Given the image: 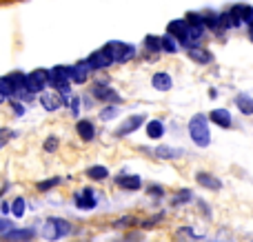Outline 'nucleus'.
Listing matches in <instances>:
<instances>
[{"instance_id": "obj_34", "label": "nucleus", "mask_w": 253, "mask_h": 242, "mask_svg": "<svg viewBox=\"0 0 253 242\" xmlns=\"http://www.w3.org/2000/svg\"><path fill=\"white\" fill-rule=\"evenodd\" d=\"M133 222H135V218H133V216H125V218H118L114 227H118V229H123V227H129V225H133Z\"/></svg>"}, {"instance_id": "obj_15", "label": "nucleus", "mask_w": 253, "mask_h": 242, "mask_svg": "<svg viewBox=\"0 0 253 242\" xmlns=\"http://www.w3.org/2000/svg\"><path fill=\"white\" fill-rule=\"evenodd\" d=\"M151 87L156 89V91H171L173 80H171V76L167 74V71H158V74H153V78H151Z\"/></svg>"}, {"instance_id": "obj_25", "label": "nucleus", "mask_w": 253, "mask_h": 242, "mask_svg": "<svg viewBox=\"0 0 253 242\" xmlns=\"http://www.w3.org/2000/svg\"><path fill=\"white\" fill-rule=\"evenodd\" d=\"M87 176L91 178V180H107V178H109V169L102 167V164H93V167L87 169Z\"/></svg>"}, {"instance_id": "obj_39", "label": "nucleus", "mask_w": 253, "mask_h": 242, "mask_svg": "<svg viewBox=\"0 0 253 242\" xmlns=\"http://www.w3.org/2000/svg\"><path fill=\"white\" fill-rule=\"evenodd\" d=\"M249 38H251V42H253V25H249Z\"/></svg>"}, {"instance_id": "obj_4", "label": "nucleus", "mask_w": 253, "mask_h": 242, "mask_svg": "<svg viewBox=\"0 0 253 242\" xmlns=\"http://www.w3.org/2000/svg\"><path fill=\"white\" fill-rule=\"evenodd\" d=\"M51 71V87L53 89H58V91H69V84L74 82L71 80V67H65V65H58V67H53V69H49Z\"/></svg>"}, {"instance_id": "obj_7", "label": "nucleus", "mask_w": 253, "mask_h": 242, "mask_svg": "<svg viewBox=\"0 0 253 242\" xmlns=\"http://www.w3.org/2000/svg\"><path fill=\"white\" fill-rule=\"evenodd\" d=\"M74 204H76L78 209H83V211H91V209H96V204H98L96 191H93L91 187H84V189L76 191V196H74Z\"/></svg>"}, {"instance_id": "obj_33", "label": "nucleus", "mask_w": 253, "mask_h": 242, "mask_svg": "<svg viewBox=\"0 0 253 242\" xmlns=\"http://www.w3.org/2000/svg\"><path fill=\"white\" fill-rule=\"evenodd\" d=\"M175 236H178V238H193V240H202V238H205L202 234H196V231L189 229V227H184V229H178V234H175Z\"/></svg>"}, {"instance_id": "obj_37", "label": "nucleus", "mask_w": 253, "mask_h": 242, "mask_svg": "<svg viewBox=\"0 0 253 242\" xmlns=\"http://www.w3.org/2000/svg\"><path fill=\"white\" fill-rule=\"evenodd\" d=\"M9 231H11V222H9V220H2V225H0V236L9 234Z\"/></svg>"}, {"instance_id": "obj_10", "label": "nucleus", "mask_w": 253, "mask_h": 242, "mask_svg": "<svg viewBox=\"0 0 253 242\" xmlns=\"http://www.w3.org/2000/svg\"><path fill=\"white\" fill-rule=\"evenodd\" d=\"M93 96H96L98 100H102V102H114V105H118L120 102L118 91L111 89L109 82H96V87H93Z\"/></svg>"}, {"instance_id": "obj_28", "label": "nucleus", "mask_w": 253, "mask_h": 242, "mask_svg": "<svg viewBox=\"0 0 253 242\" xmlns=\"http://www.w3.org/2000/svg\"><path fill=\"white\" fill-rule=\"evenodd\" d=\"M144 47L149 51H162V38L160 36H147L144 38Z\"/></svg>"}, {"instance_id": "obj_27", "label": "nucleus", "mask_w": 253, "mask_h": 242, "mask_svg": "<svg viewBox=\"0 0 253 242\" xmlns=\"http://www.w3.org/2000/svg\"><path fill=\"white\" fill-rule=\"evenodd\" d=\"M233 9L240 13V18L245 20V25H253V7L251 4H236Z\"/></svg>"}, {"instance_id": "obj_8", "label": "nucleus", "mask_w": 253, "mask_h": 242, "mask_svg": "<svg viewBox=\"0 0 253 242\" xmlns=\"http://www.w3.org/2000/svg\"><path fill=\"white\" fill-rule=\"evenodd\" d=\"M167 31H169L171 36H175V38L180 40V44H182V47H187V44H189V20H187V18L171 20L169 25H167Z\"/></svg>"}, {"instance_id": "obj_14", "label": "nucleus", "mask_w": 253, "mask_h": 242, "mask_svg": "<svg viewBox=\"0 0 253 242\" xmlns=\"http://www.w3.org/2000/svg\"><path fill=\"white\" fill-rule=\"evenodd\" d=\"M89 71H91V67H89V62H76L74 67H71V80H74L76 84H84L89 80Z\"/></svg>"}, {"instance_id": "obj_5", "label": "nucleus", "mask_w": 253, "mask_h": 242, "mask_svg": "<svg viewBox=\"0 0 253 242\" xmlns=\"http://www.w3.org/2000/svg\"><path fill=\"white\" fill-rule=\"evenodd\" d=\"M107 47H109L114 60L120 62V65L129 62L131 58L135 56V47H133V44H129V42H118V40H111V42H107Z\"/></svg>"}, {"instance_id": "obj_22", "label": "nucleus", "mask_w": 253, "mask_h": 242, "mask_svg": "<svg viewBox=\"0 0 253 242\" xmlns=\"http://www.w3.org/2000/svg\"><path fill=\"white\" fill-rule=\"evenodd\" d=\"M36 236V229H11L9 234H4V240H31Z\"/></svg>"}, {"instance_id": "obj_9", "label": "nucleus", "mask_w": 253, "mask_h": 242, "mask_svg": "<svg viewBox=\"0 0 253 242\" xmlns=\"http://www.w3.org/2000/svg\"><path fill=\"white\" fill-rule=\"evenodd\" d=\"M144 120H147L144 114H133V116H129V118H125V122L116 129V138H125V136H129V133H133L135 129L142 127Z\"/></svg>"}, {"instance_id": "obj_30", "label": "nucleus", "mask_w": 253, "mask_h": 242, "mask_svg": "<svg viewBox=\"0 0 253 242\" xmlns=\"http://www.w3.org/2000/svg\"><path fill=\"white\" fill-rule=\"evenodd\" d=\"M116 116H118V107H116L114 102H109V107H105V109L100 111V120H114Z\"/></svg>"}, {"instance_id": "obj_29", "label": "nucleus", "mask_w": 253, "mask_h": 242, "mask_svg": "<svg viewBox=\"0 0 253 242\" xmlns=\"http://www.w3.org/2000/svg\"><path fill=\"white\" fill-rule=\"evenodd\" d=\"M25 209H27V202H25V198H16L11 202V213L16 218H22L25 216Z\"/></svg>"}, {"instance_id": "obj_35", "label": "nucleus", "mask_w": 253, "mask_h": 242, "mask_svg": "<svg viewBox=\"0 0 253 242\" xmlns=\"http://www.w3.org/2000/svg\"><path fill=\"white\" fill-rule=\"evenodd\" d=\"M9 107H11V111L18 116V118H20V116H25V107H22L18 100H9Z\"/></svg>"}, {"instance_id": "obj_36", "label": "nucleus", "mask_w": 253, "mask_h": 242, "mask_svg": "<svg viewBox=\"0 0 253 242\" xmlns=\"http://www.w3.org/2000/svg\"><path fill=\"white\" fill-rule=\"evenodd\" d=\"M147 191H149V196H153V198H162V194H165V189L158 187V185H151Z\"/></svg>"}, {"instance_id": "obj_21", "label": "nucleus", "mask_w": 253, "mask_h": 242, "mask_svg": "<svg viewBox=\"0 0 253 242\" xmlns=\"http://www.w3.org/2000/svg\"><path fill=\"white\" fill-rule=\"evenodd\" d=\"M178 49H180V40L167 31V34L162 36V51L165 53H178Z\"/></svg>"}, {"instance_id": "obj_26", "label": "nucleus", "mask_w": 253, "mask_h": 242, "mask_svg": "<svg viewBox=\"0 0 253 242\" xmlns=\"http://www.w3.org/2000/svg\"><path fill=\"white\" fill-rule=\"evenodd\" d=\"M193 200V194H191V189H182L180 194H175L173 196V200H171V204L173 207H182V204H189Z\"/></svg>"}, {"instance_id": "obj_12", "label": "nucleus", "mask_w": 253, "mask_h": 242, "mask_svg": "<svg viewBox=\"0 0 253 242\" xmlns=\"http://www.w3.org/2000/svg\"><path fill=\"white\" fill-rule=\"evenodd\" d=\"M116 182H118L120 189H126V191H138L140 187H142V180H140V176H135V173H120V176L116 178Z\"/></svg>"}, {"instance_id": "obj_18", "label": "nucleus", "mask_w": 253, "mask_h": 242, "mask_svg": "<svg viewBox=\"0 0 253 242\" xmlns=\"http://www.w3.org/2000/svg\"><path fill=\"white\" fill-rule=\"evenodd\" d=\"M209 120L213 124H218V127H222V129L231 127V114H229L227 109H213L209 114Z\"/></svg>"}, {"instance_id": "obj_32", "label": "nucleus", "mask_w": 253, "mask_h": 242, "mask_svg": "<svg viewBox=\"0 0 253 242\" xmlns=\"http://www.w3.org/2000/svg\"><path fill=\"white\" fill-rule=\"evenodd\" d=\"M58 145H60V140H58V138H56V136H49V138H47V140H44V142H42V149H44V151H47V154H53V151H56V149H58Z\"/></svg>"}, {"instance_id": "obj_13", "label": "nucleus", "mask_w": 253, "mask_h": 242, "mask_svg": "<svg viewBox=\"0 0 253 242\" xmlns=\"http://www.w3.org/2000/svg\"><path fill=\"white\" fill-rule=\"evenodd\" d=\"M187 53H189V58L191 60H196L198 65H211L213 62V53L209 51V49H205V47H189L187 49Z\"/></svg>"}, {"instance_id": "obj_6", "label": "nucleus", "mask_w": 253, "mask_h": 242, "mask_svg": "<svg viewBox=\"0 0 253 242\" xmlns=\"http://www.w3.org/2000/svg\"><path fill=\"white\" fill-rule=\"evenodd\" d=\"M87 62H89V67H91V71H100V69H107L109 65H114V56H111V51H109V47H102V49H98V51H93L91 56L87 58Z\"/></svg>"}, {"instance_id": "obj_11", "label": "nucleus", "mask_w": 253, "mask_h": 242, "mask_svg": "<svg viewBox=\"0 0 253 242\" xmlns=\"http://www.w3.org/2000/svg\"><path fill=\"white\" fill-rule=\"evenodd\" d=\"M40 105L47 111H58L65 105V102H62V93L58 91V89H53V91H42L40 93Z\"/></svg>"}, {"instance_id": "obj_24", "label": "nucleus", "mask_w": 253, "mask_h": 242, "mask_svg": "<svg viewBox=\"0 0 253 242\" xmlns=\"http://www.w3.org/2000/svg\"><path fill=\"white\" fill-rule=\"evenodd\" d=\"M0 93H2L4 100H11V98H16V89H13V82L9 76H4L2 80H0Z\"/></svg>"}, {"instance_id": "obj_16", "label": "nucleus", "mask_w": 253, "mask_h": 242, "mask_svg": "<svg viewBox=\"0 0 253 242\" xmlns=\"http://www.w3.org/2000/svg\"><path fill=\"white\" fill-rule=\"evenodd\" d=\"M196 182H198L200 187H205V189H211V191L222 189V182H220L215 176L207 173V171H198V173H196Z\"/></svg>"}, {"instance_id": "obj_3", "label": "nucleus", "mask_w": 253, "mask_h": 242, "mask_svg": "<svg viewBox=\"0 0 253 242\" xmlns=\"http://www.w3.org/2000/svg\"><path fill=\"white\" fill-rule=\"evenodd\" d=\"M51 84V71L47 69H36L31 74H27V89L34 93L47 91V87Z\"/></svg>"}, {"instance_id": "obj_19", "label": "nucleus", "mask_w": 253, "mask_h": 242, "mask_svg": "<svg viewBox=\"0 0 253 242\" xmlns=\"http://www.w3.org/2000/svg\"><path fill=\"white\" fill-rule=\"evenodd\" d=\"M76 131H78V136L83 138L84 142H91L93 138H96V127H93V122H89V120H78Z\"/></svg>"}, {"instance_id": "obj_2", "label": "nucleus", "mask_w": 253, "mask_h": 242, "mask_svg": "<svg viewBox=\"0 0 253 242\" xmlns=\"http://www.w3.org/2000/svg\"><path fill=\"white\" fill-rule=\"evenodd\" d=\"M67 234H71V225L67 220H62V218H49L42 227L44 240H58Z\"/></svg>"}, {"instance_id": "obj_20", "label": "nucleus", "mask_w": 253, "mask_h": 242, "mask_svg": "<svg viewBox=\"0 0 253 242\" xmlns=\"http://www.w3.org/2000/svg\"><path fill=\"white\" fill-rule=\"evenodd\" d=\"M147 136L151 138V140H160V138L165 136V124H162L160 120H149L147 122Z\"/></svg>"}, {"instance_id": "obj_23", "label": "nucleus", "mask_w": 253, "mask_h": 242, "mask_svg": "<svg viewBox=\"0 0 253 242\" xmlns=\"http://www.w3.org/2000/svg\"><path fill=\"white\" fill-rule=\"evenodd\" d=\"M236 107L245 116H253V98H249L247 93H240V96H236Z\"/></svg>"}, {"instance_id": "obj_38", "label": "nucleus", "mask_w": 253, "mask_h": 242, "mask_svg": "<svg viewBox=\"0 0 253 242\" xmlns=\"http://www.w3.org/2000/svg\"><path fill=\"white\" fill-rule=\"evenodd\" d=\"M2 211L9 213V211H11V204H9V202H2Z\"/></svg>"}, {"instance_id": "obj_31", "label": "nucleus", "mask_w": 253, "mask_h": 242, "mask_svg": "<svg viewBox=\"0 0 253 242\" xmlns=\"http://www.w3.org/2000/svg\"><path fill=\"white\" fill-rule=\"evenodd\" d=\"M56 185H60V178H47V180H40L36 187H38V191H49Z\"/></svg>"}, {"instance_id": "obj_17", "label": "nucleus", "mask_w": 253, "mask_h": 242, "mask_svg": "<svg viewBox=\"0 0 253 242\" xmlns=\"http://www.w3.org/2000/svg\"><path fill=\"white\" fill-rule=\"evenodd\" d=\"M149 154H153V156H158V158H162V160H175V158H180L182 156V149H175V147H167V145H160L158 149H147Z\"/></svg>"}, {"instance_id": "obj_1", "label": "nucleus", "mask_w": 253, "mask_h": 242, "mask_svg": "<svg viewBox=\"0 0 253 242\" xmlns=\"http://www.w3.org/2000/svg\"><path fill=\"white\" fill-rule=\"evenodd\" d=\"M189 138L193 140L196 147H209L211 145V133H209V124H207L205 116H193L189 120Z\"/></svg>"}]
</instances>
